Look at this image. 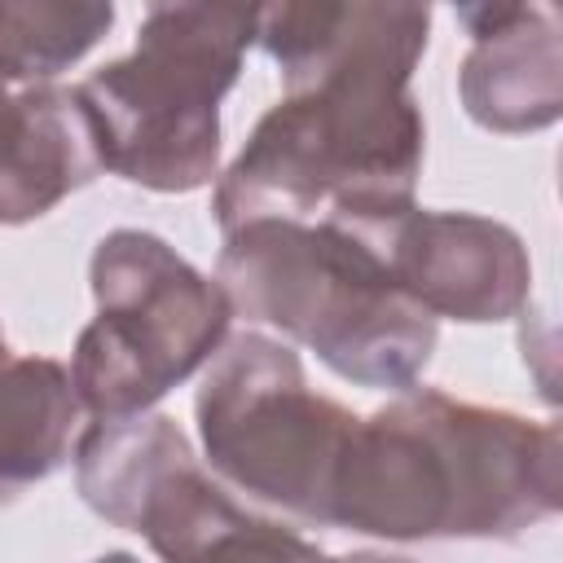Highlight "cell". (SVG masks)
Listing matches in <instances>:
<instances>
[{
    "label": "cell",
    "instance_id": "cell-1",
    "mask_svg": "<svg viewBox=\"0 0 563 563\" xmlns=\"http://www.w3.org/2000/svg\"><path fill=\"white\" fill-rule=\"evenodd\" d=\"M427 4H264L255 44L286 97L220 172V233L251 220L383 224L413 207L422 110L409 92L427 53Z\"/></svg>",
    "mask_w": 563,
    "mask_h": 563
},
{
    "label": "cell",
    "instance_id": "cell-2",
    "mask_svg": "<svg viewBox=\"0 0 563 563\" xmlns=\"http://www.w3.org/2000/svg\"><path fill=\"white\" fill-rule=\"evenodd\" d=\"M559 506V422L409 387L356 418L325 523L383 541H515Z\"/></svg>",
    "mask_w": 563,
    "mask_h": 563
},
{
    "label": "cell",
    "instance_id": "cell-3",
    "mask_svg": "<svg viewBox=\"0 0 563 563\" xmlns=\"http://www.w3.org/2000/svg\"><path fill=\"white\" fill-rule=\"evenodd\" d=\"M216 282L233 317L273 325L356 387L409 391L440 321L391 277L374 242L334 220H251L224 233Z\"/></svg>",
    "mask_w": 563,
    "mask_h": 563
},
{
    "label": "cell",
    "instance_id": "cell-4",
    "mask_svg": "<svg viewBox=\"0 0 563 563\" xmlns=\"http://www.w3.org/2000/svg\"><path fill=\"white\" fill-rule=\"evenodd\" d=\"M255 44V9L154 4L128 57L75 92L97 128L101 167L154 194H189L220 176V101Z\"/></svg>",
    "mask_w": 563,
    "mask_h": 563
},
{
    "label": "cell",
    "instance_id": "cell-5",
    "mask_svg": "<svg viewBox=\"0 0 563 563\" xmlns=\"http://www.w3.org/2000/svg\"><path fill=\"white\" fill-rule=\"evenodd\" d=\"M97 312L70 352V391L97 422L154 409L207 369L229 339L233 308L216 277L145 229H114L88 264Z\"/></svg>",
    "mask_w": 563,
    "mask_h": 563
},
{
    "label": "cell",
    "instance_id": "cell-6",
    "mask_svg": "<svg viewBox=\"0 0 563 563\" xmlns=\"http://www.w3.org/2000/svg\"><path fill=\"white\" fill-rule=\"evenodd\" d=\"M216 479L290 519L325 523L356 413L308 387L290 343L242 330L207 361L194 396Z\"/></svg>",
    "mask_w": 563,
    "mask_h": 563
},
{
    "label": "cell",
    "instance_id": "cell-7",
    "mask_svg": "<svg viewBox=\"0 0 563 563\" xmlns=\"http://www.w3.org/2000/svg\"><path fill=\"white\" fill-rule=\"evenodd\" d=\"M356 233L374 242L396 286L435 321H510L528 303L532 260L523 238L501 220L409 207L396 220L365 224Z\"/></svg>",
    "mask_w": 563,
    "mask_h": 563
},
{
    "label": "cell",
    "instance_id": "cell-8",
    "mask_svg": "<svg viewBox=\"0 0 563 563\" xmlns=\"http://www.w3.org/2000/svg\"><path fill=\"white\" fill-rule=\"evenodd\" d=\"M114 528L141 532L163 563H330L295 528L242 506L189 440L150 457L114 497Z\"/></svg>",
    "mask_w": 563,
    "mask_h": 563
},
{
    "label": "cell",
    "instance_id": "cell-9",
    "mask_svg": "<svg viewBox=\"0 0 563 563\" xmlns=\"http://www.w3.org/2000/svg\"><path fill=\"white\" fill-rule=\"evenodd\" d=\"M471 53L457 70L466 114L488 132H537L563 114V22L554 4H457Z\"/></svg>",
    "mask_w": 563,
    "mask_h": 563
},
{
    "label": "cell",
    "instance_id": "cell-10",
    "mask_svg": "<svg viewBox=\"0 0 563 563\" xmlns=\"http://www.w3.org/2000/svg\"><path fill=\"white\" fill-rule=\"evenodd\" d=\"M101 172L97 128L79 92L0 66V224L48 216Z\"/></svg>",
    "mask_w": 563,
    "mask_h": 563
},
{
    "label": "cell",
    "instance_id": "cell-11",
    "mask_svg": "<svg viewBox=\"0 0 563 563\" xmlns=\"http://www.w3.org/2000/svg\"><path fill=\"white\" fill-rule=\"evenodd\" d=\"M79 413L62 361L13 352L0 339V501L70 457Z\"/></svg>",
    "mask_w": 563,
    "mask_h": 563
},
{
    "label": "cell",
    "instance_id": "cell-12",
    "mask_svg": "<svg viewBox=\"0 0 563 563\" xmlns=\"http://www.w3.org/2000/svg\"><path fill=\"white\" fill-rule=\"evenodd\" d=\"M114 26V4L0 0V66L22 79H57Z\"/></svg>",
    "mask_w": 563,
    "mask_h": 563
},
{
    "label": "cell",
    "instance_id": "cell-13",
    "mask_svg": "<svg viewBox=\"0 0 563 563\" xmlns=\"http://www.w3.org/2000/svg\"><path fill=\"white\" fill-rule=\"evenodd\" d=\"M330 563H409V559H396V554H374V550H361V554H343V559H330Z\"/></svg>",
    "mask_w": 563,
    "mask_h": 563
},
{
    "label": "cell",
    "instance_id": "cell-14",
    "mask_svg": "<svg viewBox=\"0 0 563 563\" xmlns=\"http://www.w3.org/2000/svg\"><path fill=\"white\" fill-rule=\"evenodd\" d=\"M92 563H141V559L128 554V550H110V554H101V559H92Z\"/></svg>",
    "mask_w": 563,
    "mask_h": 563
}]
</instances>
